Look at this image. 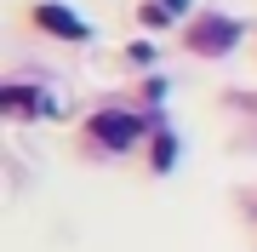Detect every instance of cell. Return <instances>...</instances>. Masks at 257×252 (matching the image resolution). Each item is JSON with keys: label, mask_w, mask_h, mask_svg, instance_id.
<instances>
[{"label": "cell", "mask_w": 257, "mask_h": 252, "mask_svg": "<svg viewBox=\"0 0 257 252\" xmlns=\"http://www.w3.org/2000/svg\"><path fill=\"white\" fill-rule=\"evenodd\" d=\"M35 23H40V29H52L57 40H92V29L74 18L69 6H35Z\"/></svg>", "instance_id": "3957f363"}, {"label": "cell", "mask_w": 257, "mask_h": 252, "mask_svg": "<svg viewBox=\"0 0 257 252\" xmlns=\"http://www.w3.org/2000/svg\"><path fill=\"white\" fill-rule=\"evenodd\" d=\"M160 12H166V18H177V12H189V0H160Z\"/></svg>", "instance_id": "5b68a950"}, {"label": "cell", "mask_w": 257, "mask_h": 252, "mask_svg": "<svg viewBox=\"0 0 257 252\" xmlns=\"http://www.w3.org/2000/svg\"><path fill=\"white\" fill-rule=\"evenodd\" d=\"M172 155H177V138H172V132H160V143H155V166L166 172V166H172Z\"/></svg>", "instance_id": "277c9868"}, {"label": "cell", "mask_w": 257, "mask_h": 252, "mask_svg": "<svg viewBox=\"0 0 257 252\" xmlns=\"http://www.w3.org/2000/svg\"><path fill=\"white\" fill-rule=\"evenodd\" d=\"M86 132L103 143V149H132V143L143 138V115H126V109H103L86 121Z\"/></svg>", "instance_id": "6da1fadb"}, {"label": "cell", "mask_w": 257, "mask_h": 252, "mask_svg": "<svg viewBox=\"0 0 257 252\" xmlns=\"http://www.w3.org/2000/svg\"><path fill=\"white\" fill-rule=\"evenodd\" d=\"M234 40H240V23H234V18H217V12H211V18H200V23L189 29V46L200 52V57H217V52H229Z\"/></svg>", "instance_id": "7a4b0ae2"}]
</instances>
